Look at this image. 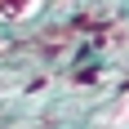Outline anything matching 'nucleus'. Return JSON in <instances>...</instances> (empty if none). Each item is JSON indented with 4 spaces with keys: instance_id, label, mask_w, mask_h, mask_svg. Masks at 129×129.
I'll return each mask as SVG.
<instances>
[{
    "instance_id": "1",
    "label": "nucleus",
    "mask_w": 129,
    "mask_h": 129,
    "mask_svg": "<svg viewBox=\"0 0 129 129\" xmlns=\"http://www.w3.org/2000/svg\"><path fill=\"white\" fill-rule=\"evenodd\" d=\"M40 5H45V0H0V22L18 27V22H27V18H36Z\"/></svg>"
},
{
    "instance_id": "2",
    "label": "nucleus",
    "mask_w": 129,
    "mask_h": 129,
    "mask_svg": "<svg viewBox=\"0 0 129 129\" xmlns=\"http://www.w3.org/2000/svg\"><path fill=\"white\" fill-rule=\"evenodd\" d=\"M107 125H116V129H129V93H125V98L116 103V111L107 116Z\"/></svg>"
}]
</instances>
